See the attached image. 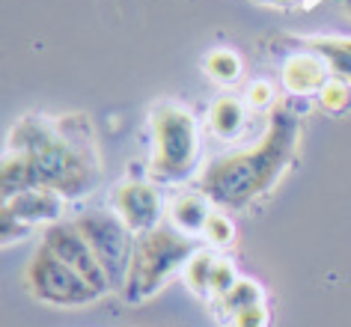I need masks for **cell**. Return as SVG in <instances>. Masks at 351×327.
<instances>
[{"label":"cell","instance_id":"1","mask_svg":"<svg viewBox=\"0 0 351 327\" xmlns=\"http://www.w3.org/2000/svg\"><path fill=\"white\" fill-rule=\"evenodd\" d=\"M10 152L27 161L33 188H51L63 199H81L101 182L99 149L84 113L21 117L10 131Z\"/></svg>","mask_w":351,"mask_h":327},{"label":"cell","instance_id":"2","mask_svg":"<svg viewBox=\"0 0 351 327\" xmlns=\"http://www.w3.org/2000/svg\"><path fill=\"white\" fill-rule=\"evenodd\" d=\"M301 113L295 104L280 101L271 110L268 128L256 146L221 155L206 167L199 191L221 208H247L268 193L292 167L301 146Z\"/></svg>","mask_w":351,"mask_h":327},{"label":"cell","instance_id":"3","mask_svg":"<svg viewBox=\"0 0 351 327\" xmlns=\"http://www.w3.org/2000/svg\"><path fill=\"white\" fill-rule=\"evenodd\" d=\"M197 244L176 226H158L146 235H137L134 256L128 265V277L122 286V300L125 304H146L152 295H158L176 271L188 268L194 259Z\"/></svg>","mask_w":351,"mask_h":327},{"label":"cell","instance_id":"4","mask_svg":"<svg viewBox=\"0 0 351 327\" xmlns=\"http://www.w3.org/2000/svg\"><path fill=\"white\" fill-rule=\"evenodd\" d=\"M155 155L149 175L158 184L185 182L199 164V122L185 104L161 101L152 108Z\"/></svg>","mask_w":351,"mask_h":327},{"label":"cell","instance_id":"5","mask_svg":"<svg viewBox=\"0 0 351 327\" xmlns=\"http://www.w3.org/2000/svg\"><path fill=\"white\" fill-rule=\"evenodd\" d=\"M75 223L81 229V235L86 238L90 250L95 253L99 265L104 268V274H108L110 289L122 291L125 277H128L131 256H134L137 235L122 223L117 211H84Z\"/></svg>","mask_w":351,"mask_h":327},{"label":"cell","instance_id":"6","mask_svg":"<svg viewBox=\"0 0 351 327\" xmlns=\"http://www.w3.org/2000/svg\"><path fill=\"white\" fill-rule=\"evenodd\" d=\"M27 286L39 300L54 306H84L99 300L101 295L86 282L81 274L72 271L48 244H39V250L27 262Z\"/></svg>","mask_w":351,"mask_h":327},{"label":"cell","instance_id":"7","mask_svg":"<svg viewBox=\"0 0 351 327\" xmlns=\"http://www.w3.org/2000/svg\"><path fill=\"white\" fill-rule=\"evenodd\" d=\"M42 244H48L51 250H54L72 271L81 274V277L90 282L99 295H108V291H113L108 274H104L99 259H95V253L90 250V244H86V238L81 235V229H77L75 220H60V223H51L45 229V235H42Z\"/></svg>","mask_w":351,"mask_h":327},{"label":"cell","instance_id":"8","mask_svg":"<svg viewBox=\"0 0 351 327\" xmlns=\"http://www.w3.org/2000/svg\"><path fill=\"white\" fill-rule=\"evenodd\" d=\"M113 211L134 235H146L161 226L164 217V202L155 184L149 182H119L110 193Z\"/></svg>","mask_w":351,"mask_h":327},{"label":"cell","instance_id":"9","mask_svg":"<svg viewBox=\"0 0 351 327\" xmlns=\"http://www.w3.org/2000/svg\"><path fill=\"white\" fill-rule=\"evenodd\" d=\"M63 202L66 199L51 188H30L3 199V215L21 220L27 226H36V223L51 226V223H60V217H63Z\"/></svg>","mask_w":351,"mask_h":327},{"label":"cell","instance_id":"10","mask_svg":"<svg viewBox=\"0 0 351 327\" xmlns=\"http://www.w3.org/2000/svg\"><path fill=\"white\" fill-rule=\"evenodd\" d=\"M328 63L319 57V54H295L289 57L283 69H280V81L292 95H313V93H322L328 86Z\"/></svg>","mask_w":351,"mask_h":327},{"label":"cell","instance_id":"11","mask_svg":"<svg viewBox=\"0 0 351 327\" xmlns=\"http://www.w3.org/2000/svg\"><path fill=\"white\" fill-rule=\"evenodd\" d=\"M212 217V199L203 191H185L170 202V220L179 232L199 235L206 229V220Z\"/></svg>","mask_w":351,"mask_h":327},{"label":"cell","instance_id":"12","mask_svg":"<svg viewBox=\"0 0 351 327\" xmlns=\"http://www.w3.org/2000/svg\"><path fill=\"white\" fill-rule=\"evenodd\" d=\"M244 122H247V108L239 95H221L212 108H208V128L221 140H232L241 134Z\"/></svg>","mask_w":351,"mask_h":327},{"label":"cell","instance_id":"13","mask_svg":"<svg viewBox=\"0 0 351 327\" xmlns=\"http://www.w3.org/2000/svg\"><path fill=\"white\" fill-rule=\"evenodd\" d=\"M306 48L319 54L342 84H351V39L348 36H310Z\"/></svg>","mask_w":351,"mask_h":327},{"label":"cell","instance_id":"14","mask_svg":"<svg viewBox=\"0 0 351 327\" xmlns=\"http://www.w3.org/2000/svg\"><path fill=\"white\" fill-rule=\"evenodd\" d=\"M203 69L212 81L232 84V81H239V75H241V60H239V54H232V51H226V48H215L203 57Z\"/></svg>","mask_w":351,"mask_h":327},{"label":"cell","instance_id":"15","mask_svg":"<svg viewBox=\"0 0 351 327\" xmlns=\"http://www.w3.org/2000/svg\"><path fill=\"white\" fill-rule=\"evenodd\" d=\"M215 262L217 256L197 250L194 259L188 262L185 268V282L191 286V291H197L199 298H212V274H215Z\"/></svg>","mask_w":351,"mask_h":327},{"label":"cell","instance_id":"16","mask_svg":"<svg viewBox=\"0 0 351 327\" xmlns=\"http://www.w3.org/2000/svg\"><path fill=\"white\" fill-rule=\"evenodd\" d=\"M221 300H223L226 315H235L239 309H247V306H253V304H259V300H262V291H259V286H256L253 280H239Z\"/></svg>","mask_w":351,"mask_h":327},{"label":"cell","instance_id":"17","mask_svg":"<svg viewBox=\"0 0 351 327\" xmlns=\"http://www.w3.org/2000/svg\"><path fill=\"white\" fill-rule=\"evenodd\" d=\"M319 104H322V110L333 113V117L346 113V110L351 108V90H348V84H342V81H330V84L319 93Z\"/></svg>","mask_w":351,"mask_h":327},{"label":"cell","instance_id":"18","mask_svg":"<svg viewBox=\"0 0 351 327\" xmlns=\"http://www.w3.org/2000/svg\"><path fill=\"white\" fill-rule=\"evenodd\" d=\"M206 241L215 244V247H226L235 238V226L232 220L223 215V211H212V217L206 220V229H203Z\"/></svg>","mask_w":351,"mask_h":327},{"label":"cell","instance_id":"19","mask_svg":"<svg viewBox=\"0 0 351 327\" xmlns=\"http://www.w3.org/2000/svg\"><path fill=\"white\" fill-rule=\"evenodd\" d=\"M232 327H268V306L265 300H259V304H253L247 309H239L235 315H230Z\"/></svg>","mask_w":351,"mask_h":327},{"label":"cell","instance_id":"20","mask_svg":"<svg viewBox=\"0 0 351 327\" xmlns=\"http://www.w3.org/2000/svg\"><path fill=\"white\" fill-rule=\"evenodd\" d=\"M0 226H3V244L6 247H10L12 241H21V238H27L33 232V226L21 223V220H15L10 215H3V211H0Z\"/></svg>","mask_w":351,"mask_h":327},{"label":"cell","instance_id":"21","mask_svg":"<svg viewBox=\"0 0 351 327\" xmlns=\"http://www.w3.org/2000/svg\"><path fill=\"white\" fill-rule=\"evenodd\" d=\"M247 101L253 104V110L271 108V101H274V90H271V84H265V81L250 84V90H247Z\"/></svg>","mask_w":351,"mask_h":327},{"label":"cell","instance_id":"22","mask_svg":"<svg viewBox=\"0 0 351 327\" xmlns=\"http://www.w3.org/2000/svg\"><path fill=\"white\" fill-rule=\"evenodd\" d=\"M256 3H265V6H289V3H298V0H256Z\"/></svg>","mask_w":351,"mask_h":327},{"label":"cell","instance_id":"23","mask_svg":"<svg viewBox=\"0 0 351 327\" xmlns=\"http://www.w3.org/2000/svg\"><path fill=\"white\" fill-rule=\"evenodd\" d=\"M346 3H348V6H351V0H346Z\"/></svg>","mask_w":351,"mask_h":327}]
</instances>
